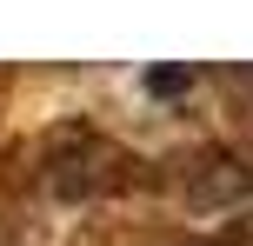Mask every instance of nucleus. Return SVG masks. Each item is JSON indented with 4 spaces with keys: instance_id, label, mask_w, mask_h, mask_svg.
Masks as SVG:
<instances>
[{
    "instance_id": "1",
    "label": "nucleus",
    "mask_w": 253,
    "mask_h": 246,
    "mask_svg": "<svg viewBox=\"0 0 253 246\" xmlns=\"http://www.w3.org/2000/svg\"><path fill=\"white\" fill-rule=\"evenodd\" d=\"M40 173L60 200H100V193H120L140 180V160L93 127H60L40 146Z\"/></svg>"
},
{
    "instance_id": "2",
    "label": "nucleus",
    "mask_w": 253,
    "mask_h": 246,
    "mask_svg": "<svg viewBox=\"0 0 253 246\" xmlns=\"http://www.w3.org/2000/svg\"><path fill=\"white\" fill-rule=\"evenodd\" d=\"M173 193L200 213H227V207H247L253 200V160L247 153H227V146H200L173 167Z\"/></svg>"
},
{
    "instance_id": "3",
    "label": "nucleus",
    "mask_w": 253,
    "mask_h": 246,
    "mask_svg": "<svg viewBox=\"0 0 253 246\" xmlns=\"http://www.w3.org/2000/svg\"><path fill=\"white\" fill-rule=\"evenodd\" d=\"M187 246H247L240 226H220V233H200V240H187Z\"/></svg>"
}]
</instances>
